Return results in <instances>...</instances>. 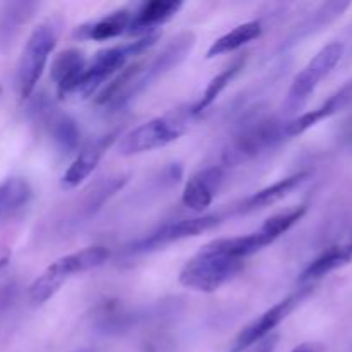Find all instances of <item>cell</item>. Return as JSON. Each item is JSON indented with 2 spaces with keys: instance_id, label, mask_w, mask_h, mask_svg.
Instances as JSON below:
<instances>
[{
  "instance_id": "obj_1",
  "label": "cell",
  "mask_w": 352,
  "mask_h": 352,
  "mask_svg": "<svg viewBox=\"0 0 352 352\" xmlns=\"http://www.w3.org/2000/svg\"><path fill=\"white\" fill-rule=\"evenodd\" d=\"M196 45V36L191 31L175 34L155 57L148 55L136 58L122 69L116 78L110 79L96 95L95 103L109 112H119L131 105L141 93L146 91L153 82L181 65Z\"/></svg>"
},
{
  "instance_id": "obj_2",
  "label": "cell",
  "mask_w": 352,
  "mask_h": 352,
  "mask_svg": "<svg viewBox=\"0 0 352 352\" xmlns=\"http://www.w3.org/2000/svg\"><path fill=\"white\" fill-rule=\"evenodd\" d=\"M196 119L198 116L191 105L174 109L164 116L153 117L148 122L120 136L117 150L122 157H136V155L160 150L184 136Z\"/></svg>"
},
{
  "instance_id": "obj_3",
  "label": "cell",
  "mask_w": 352,
  "mask_h": 352,
  "mask_svg": "<svg viewBox=\"0 0 352 352\" xmlns=\"http://www.w3.org/2000/svg\"><path fill=\"white\" fill-rule=\"evenodd\" d=\"M158 38H160V34L151 33L146 36L136 38L134 41H127V43L100 50L91 60L86 62L85 71H82L71 98L95 96V93L100 91L110 79L116 78L126 65H129L136 58L143 57L144 52L150 50L157 43Z\"/></svg>"
},
{
  "instance_id": "obj_4",
  "label": "cell",
  "mask_w": 352,
  "mask_h": 352,
  "mask_svg": "<svg viewBox=\"0 0 352 352\" xmlns=\"http://www.w3.org/2000/svg\"><path fill=\"white\" fill-rule=\"evenodd\" d=\"M109 258L110 251L103 246L86 248V250L58 258L50 267H47V270L40 277L34 278L28 291V299L33 306H43L60 291L65 282L71 280L76 275L102 267Z\"/></svg>"
},
{
  "instance_id": "obj_5",
  "label": "cell",
  "mask_w": 352,
  "mask_h": 352,
  "mask_svg": "<svg viewBox=\"0 0 352 352\" xmlns=\"http://www.w3.org/2000/svg\"><path fill=\"white\" fill-rule=\"evenodd\" d=\"M62 23L57 17L47 19L38 24L28 38L19 57L16 72V88L23 100H28L36 89L45 69H47L50 55L60 36Z\"/></svg>"
},
{
  "instance_id": "obj_6",
  "label": "cell",
  "mask_w": 352,
  "mask_h": 352,
  "mask_svg": "<svg viewBox=\"0 0 352 352\" xmlns=\"http://www.w3.org/2000/svg\"><path fill=\"white\" fill-rule=\"evenodd\" d=\"M243 268L244 260L226 256L205 244L182 267L181 274H179V282L192 291L212 294L223 287L227 282L232 280Z\"/></svg>"
},
{
  "instance_id": "obj_7",
  "label": "cell",
  "mask_w": 352,
  "mask_h": 352,
  "mask_svg": "<svg viewBox=\"0 0 352 352\" xmlns=\"http://www.w3.org/2000/svg\"><path fill=\"white\" fill-rule=\"evenodd\" d=\"M285 140L284 122L277 119H258L239 131L222 153V162L227 167H237Z\"/></svg>"
},
{
  "instance_id": "obj_8",
  "label": "cell",
  "mask_w": 352,
  "mask_h": 352,
  "mask_svg": "<svg viewBox=\"0 0 352 352\" xmlns=\"http://www.w3.org/2000/svg\"><path fill=\"white\" fill-rule=\"evenodd\" d=\"M344 55V45L339 41L325 45L308 64L302 67V71L292 81L289 88L287 96L284 100V113L285 116H294L302 107L306 105L320 82L337 67Z\"/></svg>"
},
{
  "instance_id": "obj_9",
  "label": "cell",
  "mask_w": 352,
  "mask_h": 352,
  "mask_svg": "<svg viewBox=\"0 0 352 352\" xmlns=\"http://www.w3.org/2000/svg\"><path fill=\"white\" fill-rule=\"evenodd\" d=\"M220 222H222V217L217 215V213H212V215L195 217V219H182L177 220V222L165 223L160 229L151 232L150 236L141 237L136 243L131 244L127 251L133 254L151 253V251H157L172 243H179V241L196 237L199 236V234L206 232V230H212L213 227L219 226Z\"/></svg>"
},
{
  "instance_id": "obj_10",
  "label": "cell",
  "mask_w": 352,
  "mask_h": 352,
  "mask_svg": "<svg viewBox=\"0 0 352 352\" xmlns=\"http://www.w3.org/2000/svg\"><path fill=\"white\" fill-rule=\"evenodd\" d=\"M306 289L308 287L299 289V291L294 292V294L284 298L282 301H278L277 305L268 308L263 315H260L256 320H253L250 325L244 327V329L239 332V336H237L236 342H234L232 352H241L248 349V347L254 346V344H258L260 340L274 336L275 329H277V327L280 325L289 315H291L292 309H294L296 306L302 301V298L308 294Z\"/></svg>"
},
{
  "instance_id": "obj_11",
  "label": "cell",
  "mask_w": 352,
  "mask_h": 352,
  "mask_svg": "<svg viewBox=\"0 0 352 352\" xmlns=\"http://www.w3.org/2000/svg\"><path fill=\"white\" fill-rule=\"evenodd\" d=\"M119 138V131H110V133L98 136L96 140L85 144V146L76 153L72 164L69 165V168L64 172V175H62V188L74 189L78 188L79 184H82V182L96 170V167H98V164L102 162V158L105 157L107 151L112 148V144L116 143Z\"/></svg>"
},
{
  "instance_id": "obj_12",
  "label": "cell",
  "mask_w": 352,
  "mask_h": 352,
  "mask_svg": "<svg viewBox=\"0 0 352 352\" xmlns=\"http://www.w3.org/2000/svg\"><path fill=\"white\" fill-rule=\"evenodd\" d=\"M36 107L38 110L34 113H36L38 119L45 122L58 153L65 155V157L78 153L79 141H81V131H79L78 122L67 113L57 112L54 107L45 103L43 100L36 102Z\"/></svg>"
},
{
  "instance_id": "obj_13",
  "label": "cell",
  "mask_w": 352,
  "mask_h": 352,
  "mask_svg": "<svg viewBox=\"0 0 352 352\" xmlns=\"http://www.w3.org/2000/svg\"><path fill=\"white\" fill-rule=\"evenodd\" d=\"M223 168L219 165L196 172L182 189V205L191 212L203 213L213 203L223 184Z\"/></svg>"
},
{
  "instance_id": "obj_14",
  "label": "cell",
  "mask_w": 352,
  "mask_h": 352,
  "mask_svg": "<svg viewBox=\"0 0 352 352\" xmlns=\"http://www.w3.org/2000/svg\"><path fill=\"white\" fill-rule=\"evenodd\" d=\"M182 9V2L175 0H151L143 2L140 6H134L133 19L127 34L141 38L146 34L157 33V28L168 23L179 10Z\"/></svg>"
},
{
  "instance_id": "obj_15",
  "label": "cell",
  "mask_w": 352,
  "mask_h": 352,
  "mask_svg": "<svg viewBox=\"0 0 352 352\" xmlns=\"http://www.w3.org/2000/svg\"><path fill=\"white\" fill-rule=\"evenodd\" d=\"M134 7H120L98 19L88 21L74 30L72 36L82 41H105L113 40L120 34L127 33L133 19Z\"/></svg>"
},
{
  "instance_id": "obj_16",
  "label": "cell",
  "mask_w": 352,
  "mask_h": 352,
  "mask_svg": "<svg viewBox=\"0 0 352 352\" xmlns=\"http://www.w3.org/2000/svg\"><path fill=\"white\" fill-rule=\"evenodd\" d=\"M86 57L78 48H69V50L60 52L52 62L50 78L57 88L58 100L71 98L74 93L76 85L81 78L82 71L86 67Z\"/></svg>"
},
{
  "instance_id": "obj_17",
  "label": "cell",
  "mask_w": 352,
  "mask_h": 352,
  "mask_svg": "<svg viewBox=\"0 0 352 352\" xmlns=\"http://www.w3.org/2000/svg\"><path fill=\"white\" fill-rule=\"evenodd\" d=\"M306 179H308V172H298V174L287 175V177L280 179V181L274 182V184L267 186V188L260 189V191L248 196V198L237 206L236 213H251L256 212V210L275 205V203H278L280 199H284L289 192L294 191L299 184H302Z\"/></svg>"
},
{
  "instance_id": "obj_18",
  "label": "cell",
  "mask_w": 352,
  "mask_h": 352,
  "mask_svg": "<svg viewBox=\"0 0 352 352\" xmlns=\"http://www.w3.org/2000/svg\"><path fill=\"white\" fill-rule=\"evenodd\" d=\"M31 198L33 189L24 177H9L0 182V223L19 213Z\"/></svg>"
},
{
  "instance_id": "obj_19",
  "label": "cell",
  "mask_w": 352,
  "mask_h": 352,
  "mask_svg": "<svg viewBox=\"0 0 352 352\" xmlns=\"http://www.w3.org/2000/svg\"><path fill=\"white\" fill-rule=\"evenodd\" d=\"M263 33V24L260 21H248V23L239 24L234 30L227 31L226 34H222L220 38H217L212 45H210L208 52H206V57L213 58L217 55H226L232 54V52L239 50L244 45L251 43L253 40L261 36Z\"/></svg>"
},
{
  "instance_id": "obj_20",
  "label": "cell",
  "mask_w": 352,
  "mask_h": 352,
  "mask_svg": "<svg viewBox=\"0 0 352 352\" xmlns=\"http://www.w3.org/2000/svg\"><path fill=\"white\" fill-rule=\"evenodd\" d=\"M351 3L349 2H327L322 3L315 12L309 14L298 28L291 33L287 40V47L289 45H296L299 43V40L306 36H311V34L318 33L320 30H323L325 26H329L332 21H336L337 17L342 16L344 10L349 9Z\"/></svg>"
},
{
  "instance_id": "obj_21",
  "label": "cell",
  "mask_w": 352,
  "mask_h": 352,
  "mask_svg": "<svg viewBox=\"0 0 352 352\" xmlns=\"http://www.w3.org/2000/svg\"><path fill=\"white\" fill-rule=\"evenodd\" d=\"M352 258V244L351 246H333L330 250H327L325 253L320 254L318 258L311 261L308 267L305 268V272L299 277L301 284H311V282L320 280L325 275H329L330 272L337 270L342 265L349 263Z\"/></svg>"
},
{
  "instance_id": "obj_22",
  "label": "cell",
  "mask_w": 352,
  "mask_h": 352,
  "mask_svg": "<svg viewBox=\"0 0 352 352\" xmlns=\"http://www.w3.org/2000/svg\"><path fill=\"white\" fill-rule=\"evenodd\" d=\"M246 58H248L246 55H239L237 58H234L229 65H226V67H223L222 71H220L219 74H217L215 78L208 82V86L205 88L203 95L199 96L198 102L192 103L191 105L196 116L199 117L206 109H210V107L215 103V100L222 95L223 89H226L227 86H229L230 82L236 79V76L243 71L244 65H246Z\"/></svg>"
},
{
  "instance_id": "obj_23",
  "label": "cell",
  "mask_w": 352,
  "mask_h": 352,
  "mask_svg": "<svg viewBox=\"0 0 352 352\" xmlns=\"http://www.w3.org/2000/svg\"><path fill=\"white\" fill-rule=\"evenodd\" d=\"M126 182V175H110V177L102 179V181L96 182V184L91 186V189L86 192L81 208H79V215L85 220L95 215L105 203H109V199L112 198L119 189L124 188Z\"/></svg>"
},
{
  "instance_id": "obj_24",
  "label": "cell",
  "mask_w": 352,
  "mask_h": 352,
  "mask_svg": "<svg viewBox=\"0 0 352 352\" xmlns=\"http://www.w3.org/2000/svg\"><path fill=\"white\" fill-rule=\"evenodd\" d=\"M36 2H9L3 6L0 12V43H9L21 31L23 24L30 21L34 10L38 9Z\"/></svg>"
},
{
  "instance_id": "obj_25",
  "label": "cell",
  "mask_w": 352,
  "mask_h": 352,
  "mask_svg": "<svg viewBox=\"0 0 352 352\" xmlns=\"http://www.w3.org/2000/svg\"><path fill=\"white\" fill-rule=\"evenodd\" d=\"M277 344H278V337L274 333V336L267 337V339L260 340L258 344H254V346L248 347V349H244L241 352H275Z\"/></svg>"
},
{
  "instance_id": "obj_26",
  "label": "cell",
  "mask_w": 352,
  "mask_h": 352,
  "mask_svg": "<svg viewBox=\"0 0 352 352\" xmlns=\"http://www.w3.org/2000/svg\"><path fill=\"white\" fill-rule=\"evenodd\" d=\"M291 352H323V347L316 342H305L299 344V346L294 347Z\"/></svg>"
},
{
  "instance_id": "obj_27",
  "label": "cell",
  "mask_w": 352,
  "mask_h": 352,
  "mask_svg": "<svg viewBox=\"0 0 352 352\" xmlns=\"http://www.w3.org/2000/svg\"><path fill=\"white\" fill-rule=\"evenodd\" d=\"M7 260H9V258H7V256H0V270H2V268L6 267Z\"/></svg>"
},
{
  "instance_id": "obj_28",
  "label": "cell",
  "mask_w": 352,
  "mask_h": 352,
  "mask_svg": "<svg viewBox=\"0 0 352 352\" xmlns=\"http://www.w3.org/2000/svg\"><path fill=\"white\" fill-rule=\"evenodd\" d=\"M81 352H91V351H81Z\"/></svg>"
}]
</instances>
